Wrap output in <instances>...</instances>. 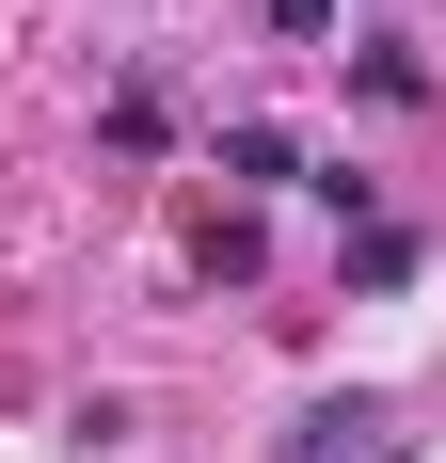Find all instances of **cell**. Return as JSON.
Wrapping results in <instances>:
<instances>
[{"instance_id": "obj_1", "label": "cell", "mask_w": 446, "mask_h": 463, "mask_svg": "<svg viewBox=\"0 0 446 463\" xmlns=\"http://www.w3.org/2000/svg\"><path fill=\"white\" fill-rule=\"evenodd\" d=\"M223 176H239V192H271V176H303V144L271 128V112H239V128H223Z\"/></svg>"}, {"instance_id": "obj_2", "label": "cell", "mask_w": 446, "mask_h": 463, "mask_svg": "<svg viewBox=\"0 0 446 463\" xmlns=\"http://www.w3.org/2000/svg\"><path fill=\"white\" fill-rule=\"evenodd\" d=\"M351 64H367V96H399V112H414V96H431V64H414V48H399V33H367V48H351Z\"/></svg>"}, {"instance_id": "obj_3", "label": "cell", "mask_w": 446, "mask_h": 463, "mask_svg": "<svg viewBox=\"0 0 446 463\" xmlns=\"http://www.w3.org/2000/svg\"><path fill=\"white\" fill-rule=\"evenodd\" d=\"M335 272H351V288H399V272H414V240H399V224H351V256H335Z\"/></svg>"}, {"instance_id": "obj_4", "label": "cell", "mask_w": 446, "mask_h": 463, "mask_svg": "<svg viewBox=\"0 0 446 463\" xmlns=\"http://www.w3.org/2000/svg\"><path fill=\"white\" fill-rule=\"evenodd\" d=\"M351 463H399V448H383V431H367V448H351Z\"/></svg>"}]
</instances>
